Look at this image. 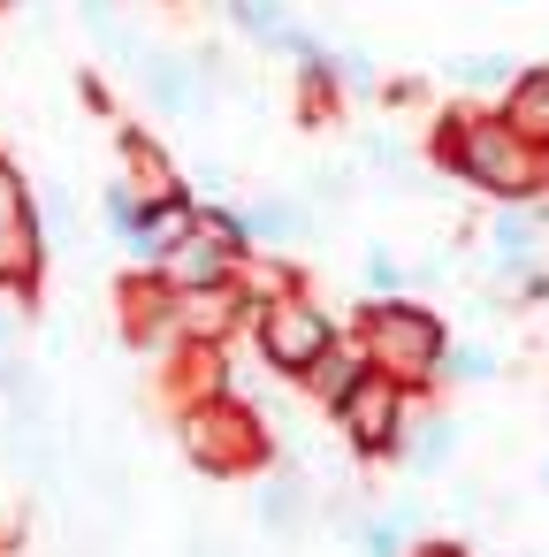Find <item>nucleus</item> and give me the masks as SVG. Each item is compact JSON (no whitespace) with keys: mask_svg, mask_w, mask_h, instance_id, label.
I'll return each mask as SVG.
<instances>
[{"mask_svg":"<svg viewBox=\"0 0 549 557\" xmlns=\"http://www.w3.org/2000/svg\"><path fill=\"white\" fill-rule=\"evenodd\" d=\"M435 153L450 161V176H465L496 207H526V199L549 191V153L526 146L496 108H450L442 131H435Z\"/></svg>","mask_w":549,"mask_h":557,"instance_id":"f257e3e1","label":"nucleus"},{"mask_svg":"<svg viewBox=\"0 0 549 557\" xmlns=\"http://www.w3.org/2000/svg\"><path fill=\"white\" fill-rule=\"evenodd\" d=\"M351 344H359L366 374H382V382H397L404 397H420V389H435V367H442V351H450V329H442V313L420 306V298H366Z\"/></svg>","mask_w":549,"mask_h":557,"instance_id":"f03ea898","label":"nucleus"},{"mask_svg":"<svg viewBox=\"0 0 549 557\" xmlns=\"http://www.w3.org/2000/svg\"><path fill=\"white\" fill-rule=\"evenodd\" d=\"M176 443L199 473L214 481H237V473H260L275 458V435H267V412L252 397H199V405H176Z\"/></svg>","mask_w":549,"mask_h":557,"instance_id":"7ed1b4c3","label":"nucleus"},{"mask_svg":"<svg viewBox=\"0 0 549 557\" xmlns=\"http://www.w3.org/2000/svg\"><path fill=\"white\" fill-rule=\"evenodd\" d=\"M252 336H260V359H267V374H283V382H305V367L344 336L336 321H328V306L321 298H267V306H252Z\"/></svg>","mask_w":549,"mask_h":557,"instance_id":"20e7f679","label":"nucleus"},{"mask_svg":"<svg viewBox=\"0 0 549 557\" xmlns=\"http://www.w3.org/2000/svg\"><path fill=\"white\" fill-rule=\"evenodd\" d=\"M481 268L496 283H519L526 298H549V245H541V199L496 207L481 230Z\"/></svg>","mask_w":549,"mask_h":557,"instance_id":"39448f33","label":"nucleus"},{"mask_svg":"<svg viewBox=\"0 0 549 557\" xmlns=\"http://www.w3.org/2000/svg\"><path fill=\"white\" fill-rule=\"evenodd\" d=\"M39 268H47L39 199H32V184H24V169H16V161H0V290L32 298Z\"/></svg>","mask_w":549,"mask_h":557,"instance_id":"423d86ee","label":"nucleus"},{"mask_svg":"<svg viewBox=\"0 0 549 557\" xmlns=\"http://www.w3.org/2000/svg\"><path fill=\"white\" fill-rule=\"evenodd\" d=\"M404 420H412V397H404L397 382H382V374H359V382L344 389V405H336V428H344V443H351L359 458H397Z\"/></svg>","mask_w":549,"mask_h":557,"instance_id":"0eeeda50","label":"nucleus"},{"mask_svg":"<svg viewBox=\"0 0 549 557\" xmlns=\"http://www.w3.org/2000/svg\"><path fill=\"white\" fill-rule=\"evenodd\" d=\"M245 321H252V306H245L237 283H214V290H169V344H207V351H222Z\"/></svg>","mask_w":549,"mask_h":557,"instance_id":"6e6552de","label":"nucleus"},{"mask_svg":"<svg viewBox=\"0 0 549 557\" xmlns=\"http://www.w3.org/2000/svg\"><path fill=\"white\" fill-rule=\"evenodd\" d=\"M191 237V191H176V199H153V207H138V222H130V237H123V252L138 260V275H153L176 245Z\"/></svg>","mask_w":549,"mask_h":557,"instance_id":"1a4fd4ad","label":"nucleus"},{"mask_svg":"<svg viewBox=\"0 0 549 557\" xmlns=\"http://www.w3.org/2000/svg\"><path fill=\"white\" fill-rule=\"evenodd\" d=\"M496 115L526 138V146H541L549 153V62H534V70H519L511 85H503V100H496Z\"/></svg>","mask_w":549,"mask_h":557,"instance_id":"9d476101","label":"nucleus"},{"mask_svg":"<svg viewBox=\"0 0 549 557\" xmlns=\"http://www.w3.org/2000/svg\"><path fill=\"white\" fill-rule=\"evenodd\" d=\"M199 397H229V367L207 344H169V405H199Z\"/></svg>","mask_w":549,"mask_h":557,"instance_id":"9b49d317","label":"nucleus"},{"mask_svg":"<svg viewBox=\"0 0 549 557\" xmlns=\"http://www.w3.org/2000/svg\"><path fill=\"white\" fill-rule=\"evenodd\" d=\"M153 275H161L169 290H214V283H229V275H237V252H222V245H207V237H184Z\"/></svg>","mask_w":549,"mask_h":557,"instance_id":"f8f14e48","label":"nucleus"},{"mask_svg":"<svg viewBox=\"0 0 549 557\" xmlns=\"http://www.w3.org/2000/svg\"><path fill=\"white\" fill-rule=\"evenodd\" d=\"M397 458H404L412 473H442V466L458 458V420H450V412H412L404 435H397Z\"/></svg>","mask_w":549,"mask_h":557,"instance_id":"ddd939ff","label":"nucleus"},{"mask_svg":"<svg viewBox=\"0 0 549 557\" xmlns=\"http://www.w3.org/2000/svg\"><path fill=\"white\" fill-rule=\"evenodd\" d=\"M123 336L169 351V283L161 275H130L123 283Z\"/></svg>","mask_w":549,"mask_h":557,"instance_id":"4468645a","label":"nucleus"},{"mask_svg":"<svg viewBox=\"0 0 549 557\" xmlns=\"http://www.w3.org/2000/svg\"><path fill=\"white\" fill-rule=\"evenodd\" d=\"M146 85H153V100H161L169 115H199V108H207V77L191 70V54H153V62H146Z\"/></svg>","mask_w":549,"mask_h":557,"instance_id":"2eb2a0df","label":"nucleus"},{"mask_svg":"<svg viewBox=\"0 0 549 557\" xmlns=\"http://www.w3.org/2000/svg\"><path fill=\"white\" fill-rule=\"evenodd\" d=\"M123 169H130V191L153 207V199H176L184 184H176V161L146 138V131H123Z\"/></svg>","mask_w":549,"mask_h":557,"instance_id":"dca6fc26","label":"nucleus"},{"mask_svg":"<svg viewBox=\"0 0 549 557\" xmlns=\"http://www.w3.org/2000/svg\"><path fill=\"white\" fill-rule=\"evenodd\" d=\"M359 374H366V359H359V344H351V336H336V344H328V351H321V359L305 367V397L336 412V405H344V389H351Z\"/></svg>","mask_w":549,"mask_h":557,"instance_id":"f3484780","label":"nucleus"},{"mask_svg":"<svg viewBox=\"0 0 549 557\" xmlns=\"http://www.w3.org/2000/svg\"><path fill=\"white\" fill-rule=\"evenodd\" d=\"M351 534H359V557H412L420 511H412V504H389V511H366Z\"/></svg>","mask_w":549,"mask_h":557,"instance_id":"a211bd4d","label":"nucleus"},{"mask_svg":"<svg viewBox=\"0 0 549 557\" xmlns=\"http://www.w3.org/2000/svg\"><path fill=\"white\" fill-rule=\"evenodd\" d=\"M229 24L260 47H290L298 24H290V0H229Z\"/></svg>","mask_w":549,"mask_h":557,"instance_id":"6ab92c4d","label":"nucleus"},{"mask_svg":"<svg viewBox=\"0 0 549 557\" xmlns=\"http://www.w3.org/2000/svg\"><path fill=\"white\" fill-rule=\"evenodd\" d=\"M496 367H503V359H496L488 344H450L442 367H435V382H488Z\"/></svg>","mask_w":549,"mask_h":557,"instance_id":"aec40b11","label":"nucleus"},{"mask_svg":"<svg viewBox=\"0 0 549 557\" xmlns=\"http://www.w3.org/2000/svg\"><path fill=\"white\" fill-rule=\"evenodd\" d=\"M366 290H374V298H412V268H404L389 245H374V252H366Z\"/></svg>","mask_w":549,"mask_h":557,"instance_id":"412c9836","label":"nucleus"},{"mask_svg":"<svg viewBox=\"0 0 549 557\" xmlns=\"http://www.w3.org/2000/svg\"><path fill=\"white\" fill-rule=\"evenodd\" d=\"M511 77H519V70H511L503 54H473V62H458V85H465V92H496V100H503Z\"/></svg>","mask_w":549,"mask_h":557,"instance_id":"4be33fe9","label":"nucleus"},{"mask_svg":"<svg viewBox=\"0 0 549 557\" xmlns=\"http://www.w3.org/2000/svg\"><path fill=\"white\" fill-rule=\"evenodd\" d=\"M298 511H305V488H298V481H267V488H260V519H267L275 534L298 527Z\"/></svg>","mask_w":549,"mask_h":557,"instance_id":"5701e85b","label":"nucleus"},{"mask_svg":"<svg viewBox=\"0 0 549 557\" xmlns=\"http://www.w3.org/2000/svg\"><path fill=\"white\" fill-rule=\"evenodd\" d=\"M138 207H146V199H138L130 184H108V230H115V237H130V222H138Z\"/></svg>","mask_w":549,"mask_h":557,"instance_id":"b1692460","label":"nucleus"},{"mask_svg":"<svg viewBox=\"0 0 549 557\" xmlns=\"http://www.w3.org/2000/svg\"><path fill=\"white\" fill-rule=\"evenodd\" d=\"M412 557H465L458 542H412Z\"/></svg>","mask_w":549,"mask_h":557,"instance_id":"393cba45","label":"nucleus"},{"mask_svg":"<svg viewBox=\"0 0 549 557\" xmlns=\"http://www.w3.org/2000/svg\"><path fill=\"white\" fill-rule=\"evenodd\" d=\"M541 481H549V466H541Z\"/></svg>","mask_w":549,"mask_h":557,"instance_id":"a878e982","label":"nucleus"},{"mask_svg":"<svg viewBox=\"0 0 549 557\" xmlns=\"http://www.w3.org/2000/svg\"><path fill=\"white\" fill-rule=\"evenodd\" d=\"M0 9H9V0H0Z\"/></svg>","mask_w":549,"mask_h":557,"instance_id":"bb28decb","label":"nucleus"}]
</instances>
